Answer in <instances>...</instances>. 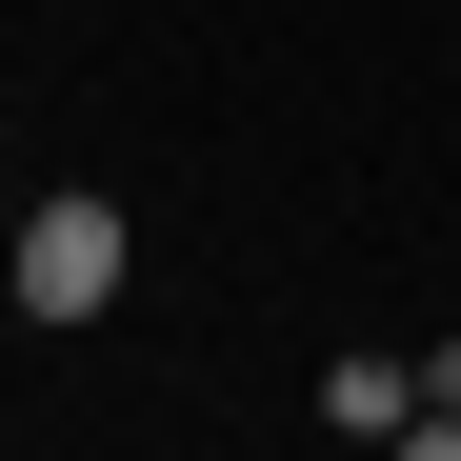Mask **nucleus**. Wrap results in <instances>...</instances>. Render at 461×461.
Instances as JSON below:
<instances>
[{
	"label": "nucleus",
	"mask_w": 461,
	"mask_h": 461,
	"mask_svg": "<svg viewBox=\"0 0 461 461\" xmlns=\"http://www.w3.org/2000/svg\"><path fill=\"white\" fill-rule=\"evenodd\" d=\"M381 461H461V402H421V421H402V441H381Z\"/></svg>",
	"instance_id": "7ed1b4c3"
},
{
	"label": "nucleus",
	"mask_w": 461,
	"mask_h": 461,
	"mask_svg": "<svg viewBox=\"0 0 461 461\" xmlns=\"http://www.w3.org/2000/svg\"><path fill=\"white\" fill-rule=\"evenodd\" d=\"M321 421H341V441H402V421H421V361H321Z\"/></svg>",
	"instance_id": "f03ea898"
},
{
	"label": "nucleus",
	"mask_w": 461,
	"mask_h": 461,
	"mask_svg": "<svg viewBox=\"0 0 461 461\" xmlns=\"http://www.w3.org/2000/svg\"><path fill=\"white\" fill-rule=\"evenodd\" d=\"M0 281H21V321H101V301L140 281V221L81 181V201H21L0 221Z\"/></svg>",
	"instance_id": "f257e3e1"
}]
</instances>
